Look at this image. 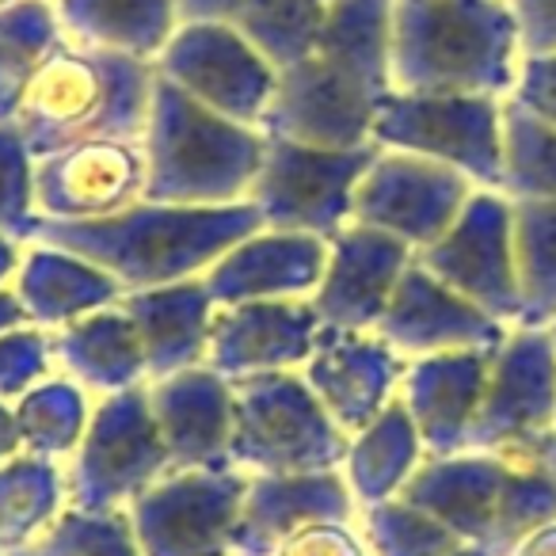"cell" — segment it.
Masks as SVG:
<instances>
[{
    "label": "cell",
    "instance_id": "11",
    "mask_svg": "<svg viewBox=\"0 0 556 556\" xmlns=\"http://www.w3.org/2000/svg\"><path fill=\"white\" fill-rule=\"evenodd\" d=\"M248 472L179 469L126 507L141 556H229Z\"/></svg>",
    "mask_w": 556,
    "mask_h": 556
},
{
    "label": "cell",
    "instance_id": "49",
    "mask_svg": "<svg viewBox=\"0 0 556 556\" xmlns=\"http://www.w3.org/2000/svg\"><path fill=\"white\" fill-rule=\"evenodd\" d=\"M9 4H16V0H0V9H9Z\"/></svg>",
    "mask_w": 556,
    "mask_h": 556
},
{
    "label": "cell",
    "instance_id": "15",
    "mask_svg": "<svg viewBox=\"0 0 556 556\" xmlns=\"http://www.w3.org/2000/svg\"><path fill=\"white\" fill-rule=\"evenodd\" d=\"M141 141H85L31 161V206L39 222H100L146 199Z\"/></svg>",
    "mask_w": 556,
    "mask_h": 556
},
{
    "label": "cell",
    "instance_id": "5",
    "mask_svg": "<svg viewBox=\"0 0 556 556\" xmlns=\"http://www.w3.org/2000/svg\"><path fill=\"white\" fill-rule=\"evenodd\" d=\"M146 202L237 206L263 168L267 134L210 111L156 70L146 138Z\"/></svg>",
    "mask_w": 556,
    "mask_h": 556
},
{
    "label": "cell",
    "instance_id": "43",
    "mask_svg": "<svg viewBox=\"0 0 556 556\" xmlns=\"http://www.w3.org/2000/svg\"><path fill=\"white\" fill-rule=\"evenodd\" d=\"M27 454L24 450V434H20V424H16V412L12 404L0 401V465L12 462V457Z\"/></svg>",
    "mask_w": 556,
    "mask_h": 556
},
{
    "label": "cell",
    "instance_id": "28",
    "mask_svg": "<svg viewBox=\"0 0 556 556\" xmlns=\"http://www.w3.org/2000/svg\"><path fill=\"white\" fill-rule=\"evenodd\" d=\"M179 20L199 24H232L248 42L260 47L275 70L294 65L325 31L340 0H176Z\"/></svg>",
    "mask_w": 556,
    "mask_h": 556
},
{
    "label": "cell",
    "instance_id": "16",
    "mask_svg": "<svg viewBox=\"0 0 556 556\" xmlns=\"http://www.w3.org/2000/svg\"><path fill=\"white\" fill-rule=\"evenodd\" d=\"M374 332L412 363V358L446 355V351H500L510 328L412 260Z\"/></svg>",
    "mask_w": 556,
    "mask_h": 556
},
{
    "label": "cell",
    "instance_id": "13",
    "mask_svg": "<svg viewBox=\"0 0 556 556\" xmlns=\"http://www.w3.org/2000/svg\"><path fill=\"white\" fill-rule=\"evenodd\" d=\"M472 191L477 184L450 164L378 149L355 191V222L404 240L412 252H424L457 222Z\"/></svg>",
    "mask_w": 556,
    "mask_h": 556
},
{
    "label": "cell",
    "instance_id": "29",
    "mask_svg": "<svg viewBox=\"0 0 556 556\" xmlns=\"http://www.w3.org/2000/svg\"><path fill=\"white\" fill-rule=\"evenodd\" d=\"M65 39L156 62L179 31L176 0H54Z\"/></svg>",
    "mask_w": 556,
    "mask_h": 556
},
{
    "label": "cell",
    "instance_id": "18",
    "mask_svg": "<svg viewBox=\"0 0 556 556\" xmlns=\"http://www.w3.org/2000/svg\"><path fill=\"white\" fill-rule=\"evenodd\" d=\"M412 260L416 252L404 240L351 222L340 237L328 240L325 278L309 298L320 325L340 332H374Z\"/></svg>",
    "mask_w": 556,
    "mask_h": 556
},
{
    "label": "cell",
    "instance_id": "20",
    "mask_svg": "<svg viewBox=\"0 0 556 556\" xmlns=\"http://www.w3.org/2000/svg\"><path fill=\"white\" fill-rule=\"evenodd\" d=\"M328 267V240L305 232L260 229L202 275L214 305L302 302L313 298Z\"/></svg>",
    "mask_w": 556,
    "mask_h": 556
},
{
    "label": "cell",
    "instance_id": "21",
    "mask_svg": "<svg viewBox=\"0 0 556 556\" xmlns=\"http://www.w3.org/2000/svg\"><path fill=\"white\" fill-rule=\"evenodd\" d=\"M492 358L495 351H446L408 363L396 396L408 408L427 454H462L469 446Z\"/></svg>",
    "mask_w": 556,
    "mask_h": 556
},
{
    "label": "cell",
    "instance_id": "3",
    "mask_svg": "<svg viewBox=\"0 0 556 556\" xmlns=\"http://www.w3.org/2000/svg\"><path fill=\"white\" fill-rule=\"evenodd\" d=\"M522 62V31L510 0H393V92L507 100Z\"/></svg>",
    "mask_w": 556,
    "mask_h": 556
},
{
    "label": "cell",
    "instance_id": "19",
    "mask_svg": "<svg viewBox=\"0 0 556 556\" xmlns=\"http://www.w3.org/2000/svg\"><path fill=\"white\" fill-rule=\"evenodd\" d=\"M320 332L325 325L309 298L217 305L206 366L229 381L270 370H302L317 351Z\"/></svg>",
    "mask_w": 556,
    "mask_h": 556
},
{
    "label": "cell",
    "instance_id": "22",
    "mask_svg": "<svg viewBox=\"0 0 556 556\" xmlns=\"http://www.w3.org/2000/svg\"><path fill=\"white\" fill-rule=\"evenodd\" d=\"M358 515L363 507L343 469L302 472V477H252L232 526L229 556H267L298 526L320 522V518L358 522Z\"/></svg>",
    "mask_w": 556,
    "mask_h": 556
},
{
    "label": "cell",
    "instance_id": "2",
    "mask_svg": "<svg viewBox=\"0 0 556 556\" xmlns=\"http://www.w3.org/2000/svg\"><path fill=\"white\" fill-rule=\"evenodd\" d=\"M252 202L237 206H164L146 202L100 222H39L27 244L62 248L108 270L123 294L176 287L202 278L229 248L260 232Z\"/></svg>",
    "mask_w": 556,
    "mask_h": 556
},
{
    "label": "cell",
    "instance_id": "31",
    "mask_svg": "<svg viewBox=\"0 0 556 556\" xmlns=\"http://www.w3.org/2000/svg\"><path fill=\"white\" fill-rule=\"evenodd\" d=\"M70 510L65 465L20 454L0 465V556L31 548Z\"/></svg>",
    "mask_w": 556,
    "mask_h": 556
},
{
    "label": "cell",
    "instance_id": "33",
    "mask_svg": "<svg viewBox=\"0 0 556 556\" xmlns=\"http://www.w3.org/2000/svg\"><path fill=\"white\" fill-rule=\"evenodd\" d=\"M62 39L54 0H16L0 9V126L12 123L24 88Z\"/></svg>",
    "mask_w": 556,
    "mask_h": 556
},
{
    "label": "cell",
    "instance_id": "46",
    "mask_svg": "<svg viewBox=\"0 0 556 556\" xmlns=\"http://www.w3.org/2000/svg\"><path fill=\"white\" fill-rule=\"evenodd\" d=\"M533 454L541 457V462L553 469V477H556V431H548V434H541L538 442H533Z\"/></svg>",
    "mask_w": 556,
    "mask_h": 556
},
{
    "label": "cell",
    "instance_id": "32",
    "mask_svg": "<svg viewBox=\"0 0 556 556\" xmlns=\"http://www.w3.org/2000/svg\"><path fill=\"white\" fill-rule=\"evenodd\" d=\"M515 206V267L522 290L518 328L556 320V199H510Z\"/></svg>",
    "mask_w": 556,
    "mask_h": 556
},
{
    "label": "cell",
    "instance_id": "14",
    "mask_svg": "<svg viewBox=\"0 0 556 556\" xmlns=\"http://www.w3.org/2000/svg\"><path fill=\"white\" fill-rule=\"evenodd\" d=\"M548 431H556V343L548 328H510L465 450L518 454Z\"/></svg>",
    "mask_w": 556,
    "mask_h": 556
},
{
    "label": "cell",
    "instance_id": "40",
    "mask_svg": "<svg viewBox=\"0 0 556 556\" xmlns=\"http://www.w3.org/2000/svg\"><path fill=\"white\" fill-rule=\"evenodd\" d=\"M267 556H374L363 538V526L343 518H320L305 522L278 541Z\"/></svg>",
    "mask_w": 556,
    "mask_h": 556
},
{
    "label": "cell",
    "instance_id": "48",
    "mask_svg": "<svg viewBox=\"0 0 556 556\" xmlns=\"http://www.w3.org/2000/svg\"><path fill=\"white\" fill-rule=\"evenodd\" d=\"M548 336H553V343H556V320H553V325H548Z\"/></svg>",
    "mask_w": 556,
    "mask_h": 556
},
{
    "label": "cell",
    "instance_id": "8",
    "mask_svg": "<svg viewBox=\"0 0 556 556\" xmlns=\"http://www.w3.org/2000/svg\"><path fill=\"white\" fill-rule=\"evenodd\" d=\"M378 146L320 149L302 141L267 138L263 168L248 202L270 232H305L317 240H336L355 222V191Z\"/></svg>",
    "mask_w": 556,
    "mask_h": 556
},
{
    "label": "cell",
    "instance_id": "26",
    "mask_svg": "<svg viewBox=\"0 0 556 556\" xmlns=\"http://www.w3.org/2000/svg\"><path fill=\"white\" fill-rule=\"evenodd\" d=\"M123 309L130 313L134 328L141 336L149 381L206 366L210 325H214L217 305L202 278L176 282V287H161V290H141V294H126Z\"/></svg>",
    "mask_w": 556,
    "mask_h": 556
},
{
    "label": "cell",
    "instance_id": "23",
    "mask_svg": "<svg viewBox=\"0 0 556 556\" xmlns=\"http://www.w3.org/2000/svg\"><path fill=\"white\" fill-rule=\"evenodd\" d=\"M149 408L156 416L172 465L179 469H232V389L210 366L149 381Z\"/></svg>",
    "mask_w": 556,
    "mask_h": 556
},
{
    "label": "cell",
    "instance_id": "35",
    "mask_svg": "<svg viewBox=\"0 0 556 556\" xmlns=\"http://www.w3.org/2000/svg\"><path fill=\"white\" fill-rule=\"evenodd\" d=\"M510 457L507 480H503L500 507H495V522L488 533V553L510 556L518 541H526L533 530L556 522V477L533 446L518 450Z\"/></svg>",
    "mask_w": 556,
    "mask_h": 556
},
{
    "label": "cell",
    "instance_id": "27",
    "mask_svg": "<svg viewBox=\"0 0 556 556\" xmlns=\"http://www.w3.org/2000/svg\"><path fill=\"white\" fill-rule=\"evenodd\" d=\"M16 294L24 302L31 325L47 328V332L73 325V320L88 317L96 309L118 305L126 298L123 287H118L108 270L47 244L24 248V263H20V275H16Z\"/></svg>",
    "mask_w": 556,
    "mask_h": 556
},
{
    "label": "cell",
    "instance_id": "36",
    "mask_svg": "<svg viewBox=\"0 0 556 556\" xmlns=\"http://www.w3.org/2000/svg\"><path fill=\"white\" fill-rule=\"evenodd\" d=\"M503 194L556 199V126L503 100Z\"/></svg>",
    "mask_w": 556,
    "mask_h": 556
},
{
    "label": "cell",
    "instance_id": "10",
    "mask_svg": "<svg viewBox=\"0 0 556 556\" xmlns=\"http://www.w3.org/2000/svg\"><path fill=\"white\" fill-rule=\"evenodd\" d=\"M416 263L488 317L518 328L522 290L515 267V206L503 191L477 187L457 222L431 248L416 252Z\"/></svg>",
    "mask_w": 556,
    "mask_h": 556
},
{
    "label": "cell",
    "instance_id": "45",
    "mask_svg": "<svg viewBox=\"0 0 556 556\" xmlns=\"http://www.w3.org/2000/svg\"><path fill=\"white\" fill-rule=\"evenodd\" d=\"M510 556H556V522L541 526L526 541H518Z\"/></svg>",
    "mask_w": 556,
    "mask_h": 556
},
{
    "label": "cell",
    "instance_id": "39",
    "mask_svg": "<svg viewBox=\"0 0 556 556\" xmlns=\"http://www.w3.org/2000/svg\"><path fill=\"white\" fill-rule=\"evenodd\" d=\"M31 225V156L12 126H0V232L27 244Z\"/></svg>",
    "mask_w": 556,
    "mask_h": 556
},
{
    "label": "cell",
    "instance_id": "9",
    "mask_svg": "<svg viewBox=\"0 0 556 556\" xmlns=\"http://www.w3.org/2000/svg\"><path fill=\"white\" fill-rule=\"evenodd\" d=\"M378 149L416 153L503 191V100L500 96H412L389 92L374 111Z\"/></svg>",
    "mask_w": 556,
    "mask_h": 556
},
{
    "label": "cell",
    "instance_id": "12",
    "mask_svg": "<svg viewBox=\"0 0 556 556\" xmlns=\"http://www.w3.org/2000/svg\"><path fill=\"white\" fill-rule=\"evenodd\" d=\"M161 77L232 123L260 126L278 88V70L232 24H179L164 54L156 58Z\"/></svg>",
    "mask_w": 556,
    "mask_h": 556
},
{
    "label": "cell",
    "instance_id": "17",
    "mask_svg": "<svg viewBox=\"0 0 556 556\" xmlns=\"http://www.w3.org/2000/svg\"><path fill=\"white\" fill-rule=\"evenodd\" d=\"M408 358H401L378 332L325 328L317 351L302 366L305 386L348 439L363 434L401 393Z\"/></svg>",
    "mask_w": 556,
    "mask_h": 556
},
{
    "label": "cell",
    "instance_id": "47",
    "mask_svg": "<svg viewBox=\"0 0 556 556\" xmlns=\"http://www.w3.org/2000/svg\"><path fill=\"white\" fill-rule=\"evenodd\" d=\"M9 556H35L31 548H20V553H9Z\"/></svg>",
    "mask_w": 556,
    "mask_h": 556
},
{
    "label": "cell",
    "instance_id": "34",
    "mask_svg": "<svg viewBox=\"0 0 556 556\" xmlns=\"http://www.w3.org/2000/svg\"><path fill=\"white\" fill-rule=\"evenodd\" d=\"M92 393L77 386V381L50 374L47 381L24 393L12 412H16L20 434H24L27 454L50 457V462H70L73 450L85 439L88 416H92Z\"/></svg>",
    "mask_w": 556,
    "mask_h": 556
},
{
    "label": "cell",
    "instance_id": "38",
    "mask_svg": "<svg viewBox=\"0 0 556 556\" xmlns=\"http://www.w3.org/2000/svg\"><path fill=\"white\" fill-rule=\"evenodd\" d=\"M35 556H141L126 510L92 515V510H65L47 533L31 545Z\"/></svg>",
    "mask_w": 556,
    "mask_h": 556
},
{
    "label": "cell",
    "instance_id": "4",
    "mask_svg": "<svg viewBox=\"0 0 556 556\" xmlns=\"http://www.w3.org/2000/svg\"><path fill=\"white\" fill-rule=\"evenodd\" d=\"M153 88L156 62L62 39L24 88L9 126L31 161L85 141H141Z\"/></svg>",
    "mask_w": 556,
    "mask_h": 556
},
{
    "label": "cell",
    "instance_id": "1",
    "mask_svg": "<svg viewBox=\"0 0 556 556\" xmlns=\"http://www.w3.org/2000/svg\"><path fill=\"white\" fill-rule=\"evenodd\" d=\"M389 24L393 0H340L317 42L294 65L278 70L275 100L260 130L320 149L366 146L374 111L393 92Z\"/></svg>",
    "mask_w": 556,
    "mask_h": 556
},
{
    "label": "cell",
    "instance_id": "24",
    "mask_svg": "<svg viewBox=\"0 0 556 556\" xmlns=\"http://www.w3.org/2000/svg\"><path fill=\"white\" fill-rule=\"evenodd\" d=\"M510 457L488 450H462V454H427L419 469L401 488V500L431 515L465 545H488V533L500 507L503 480Z\"/></svg>",
    "mask_w": 556,
    "mask_h": 556
},
{
    "label": "cell",
    "instance_id": "37",
    "mask_svg": "<svg viewBox=\"0 0 556 556\" xmlns=\"http://www.w3.org/2000/svg\"><path fill=\"white\" fill-rule=\"evenodd\" d=\"M358 526H363V538L374 556H450L465 545L457 533H450L431 515L404 503L401 495L363 507Z\"/></svg>",
    "mask_w": 556,
    "mask_h": 556
},
{
    "label": "cell",
    "instance_id": "44",
    "mask_svg": "<svg viewBox=\"0 0 556 556\" xmlns=\"http://www.w3.org/2000/svg\"><path fill=\"white\" fill-rule=\"evenodd\" d=\"M24 248L27 244H20V240H12V237L0 232V290L16 287L20 263H24Z\"/></svg>",
    "mask_w": 556,
    "mask_h": 556
},
{
    "label": "cell",
    "instance_id": "30",
    "mask_svg": "<svg viewBox=\"0 0 556 556\" xmlns=\"http://www.w3.org/2000/svg\"><path fill=\"white\" fill-rule=\"evenodd\" d=\"M424 457V439H419L408 408L396 396L363 434L351 439L343 477H348L358 507H374V503L396 500Z\"/></svg>",
    "mask_w": 556,
    "mask_h": 556
},
{
    "label": "cell",
    "instance_id": "25",
    "mask_svg": "<svg viewBox=\"0 0 556 556\" xmlns=\"http://www.w3.org/2000/svg\"><path fill=\"white\" fill-rule=\"evenodd\" d=\"M50 355H54V370L62 378L77 381L92 396L149 386L146 348H141V336L123 302L88 313L65 328H54Z\"/></svg>",
    "mask_w": 556,
    "mask_h": 556
},
{
    "label": "cell",
    "instance_id": "6",
    "mask_svg": "<svg viewBox=\"0 0 556 556\" xmlns=\"http://www.w3.org/2000/svg\"><path fill=\"white\" fill-rule=\"evenodd\" d=\"M229 465L248 477L332 472L348 462L351 439L305 386L302 370L232 378Z\"/></svg>",
    "mask_w": 556,
    "mask_h": 556
},
{
    "label": "cell",
    "instance_id": "7",
    "mask_svg": "<svg viewBox=\"0 0 556 556\" xmlns=\"http://www.w3.org/2000/svg\"><path fill=\"white\" fill-rule=\"evenodd\" d=\"M172 472L176 465L149 408L146 386L96 396L85 439L65 462L70 507L92 515L126 510Z\"/></svg>",
    "mask_w": 556,
    "mask_h": 556
},
{
    "label": "cell",
    "instance_id": "41",
    "mask_svg": "<svg viewBox=\"0 0 556 556\" xmlns=\"http://www.w3.org/2000/svg\"><path fill=\"white\" fill-rule=\"evenodd\" d=\"M507 100L522 103L541 123L556 126V54H530L518 73V85Z\"/></svg>",
    "mask_w": 556,
    "mask_h": 556
},
{
    "label": "cell",
    "instance_id": "42",
    "mask_svg": "<svg viewBox=\"0 0 556 556\" xmlns=\"http://www.w3.org/2000/svg\"><path fill=\"white\" fill-rule=\"evenodd\" d=\"M510 12L522 31L526 58L556 54V0H510Z\"/></svg>",
    "mask_w": 556,
    "mask_h": 556
}]
</instances>
